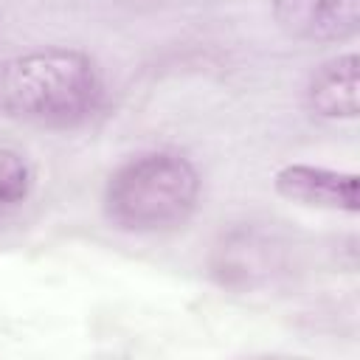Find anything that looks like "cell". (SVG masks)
<instances>
[{
  "label": "cell",
  "mask_w": 360,
  "mask_h": 360,
  "mask_svg": "<svg viewBox=\"0 0 360 360\" xmlns=\"http://www.w3.org/2000/svg\"><path fill=\"white\" fill-rule=\"evenodd\" d=\"M273 188L278 197L323 211L357 214V174L315 163H287L273 174Z\"/></svg>",
  "instance_id": "obj_3"
},
{
  "label": "cell",
  "mask_w": 360,
  "mask_h": 360,
  "mask_svg": "<svg viewBox=\"0 0 360 360\" xmlns=\"http://www.w3.org/2000/svg\"><path fill=\"white\" fill-rule=\"evenodd\" d=\"M101 101V68L82 48L48 45L0 59V112L8 118L73 129L87 124Z\"/></svg>",
  "instance_id": "obj_1"
},
{
  "label": "cell",
  "mask_w": 360,
  "mask_h": 360,
  "mask_svg": "<svg viewBox=\"0 0 360 360\" xmlns=\"http://www.w3.org/2000/svg\"><path fill=\"white\" fill-rule=\"evenodd\" d=\"M200 191L202 180L191 158L177 149H146L110 172L101 214L124 233H163L197 211Z\"/></svg>",
  "instance_id": "obj_2"
},
{
  "label": "cell",
  "mask_w": 360,
  "mask_h": 360,
  "mask_svg": "<svg viewBox=\"0 0 360 360\" xmlns=\"http://www.w3.org/2000/svg\"><path fill=\"white\" fill-rule=\"evenodd\" d=\"M273 17L301 42H343L357 34L360 0H273Z\"/></svg>",
  "instance_id": "obj_4"
},
{
  "label": "cell",
  "mask_w": 360,
  "mask_h": 360,
  "mask_svg": "<svg viewBox=\"0 0 360 360\" xmlns=\"http://www.w3.org/2000/svg\"><path fill=\"white\" fill-rule=\"evenodd\" d=\"M34 166L31 160L11 146H0V219L22 208L34 191Z\"/></svg>",
  "instance_id": "obj_7"
},
{
  "label": "cell",
  "mask_w": 360,
  "mask_h": 360,
  "mask_svg": "<svg viewBox=\"0 0 360 360\" xmlns=\"http://www.w3.org/2000/svg\"><path fill=\"white\" fill-rule=\"evenodd\" d=\"M304 101L312 115L352 121L360 112V59L354 51L326 59L307 82Z\"/></svg>",
  "instance_id": "obj_5"
},
{
  "label": "cell",
  "mask_w": 360,
  "mask_h": 360,
  "mask_svg": "<svg viewBox=\"0 0 360 360\" xmlns=\"http://www.w3.org/2000/svg\"><path fill=\"white\" fill-rule=\"evenodd\" d=\"M264 242L253 239L250 233H239L233 239H228L219 253L222 259L214 264V273L219 276L222 284H242V287H253L256 278L267 276V256H264Z\"/></svg>",
  "instance_id": "obj_6"
}]
</instances>
